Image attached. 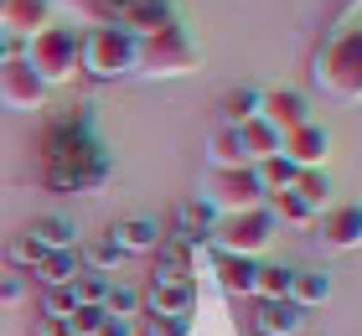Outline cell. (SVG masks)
Returning <instances> with one entry per match:
<instances>
[{"label": "cell", "instance_id": "83f0119b", "mask_svg": "<svg viewBox=\"0 0 362 336\" xmlns=\"http://www.w3.org/2000/svg\"><path fill=\"white\" fill-rule=\"evenodd\" d=\"M290 274H295L290 264H264V259H259V269H254V300H285L290 295Z\"/></svg>", "mask_w": 362, "mask_h": 336}, {"label": "cell", "instance_id": "74e56055", "mask_svg": "<svg viewBox=\"0 0 362 336\" xmlns=\"http://www.w3.org/2000/svg\"><path fill=\"white\" fill-rule=\"evenodd\" d=\"M21 290H26V274H0V306L21 300Z\"/></svg>", "mask_w": 362, "mask_h": 336}, {"label": "cell", "instance_id": "d590c367", "mask_svg": "<svg viewBox=\"0 0 362 336\" xmlns=\"http://www.w3.org/2000/svg\"><path fill=\"white\" fill-rule=\"evenodd\" d=\"M98 321H104V306H78V311L68 315V331H73V336H93Z\"/></svg>", "mask_w": 362, "mask_h": 336}, {"label": "cell", "instance_id": "60d3db41", "mask_svg": "<svg viewBox=\"0 0 362 336\" xmlns=\"http://www.w3.org/2000/svg\"><path fill=\"white\" fill-rule=\"evenodd\" d=\"M0 26H6V0H0Z\"/></svg>", "mask_w": 362, "mask_h": 336}, {"label": "cell", "instance_id": "f35d334b", "mask_svg": "<svg viewBox=\"0 0 362 336\" xmlns=\"http://www.w3.org/2000/svg\"><path fill=\"white\" fill-rule=\"evenodd\" d=\"M31 331H37V336H73L68 321H57V315H37V321H31Z\"/></svg>", "mask_w": 362, "mask_h": 336}, {"label": "cell", "instance_id": "52a82bcc", "mask_svg": "<svg viewBox=\"0 0 362 336\" xmlns=\"http://www.w3.org/2000/svg\"><path fill=\"white\" fill-rule=\"evenodd\" d=\"M197 197H202L218 217L264 207V187H259L254 166H243V171H202V187H197Z\"/></svg>", "mask_w": 362, "mask_h": 336}, {"label": "cell", "instance_id": "836d02e7", "mask_svg": "<svg viewBox=\"0 0 362 336\" xmlns=\"http://www.w3.org/2000/svg\"><path fill=\"white\" fill-rule=\"evenodd\" d=\"M109 284H114V279H104V274H78V279H73V290H78V306H104Z\"/></svg>", "mask_w": 362, "mask_h": 336}, {"label": "cell", "instance_id": "e575fe53", "mask_svg": "<svg viewBox=\"0 0 362 336\" xmlns=\"http://www.w3.org/2000/svg\"><path fill=\"white\" fill-rule=\"evenodd\" d=\"M145 336H192V315H145Z\"/></svg>", "mask_w": 362, "mask_h": 336}, {"label": "cell", "instance_id": "5b68a950", "mask_svg": "<svg viewBox=\"0 0 362 336\" xmlns=\"http://www.w3.org/2000/svg\"><path fill=\"white\" fill-rule=\"evenodd\" d=\"M78 57H83V73L98 83H119L135 78V37L119 26H88L78 31Z\"/></svg>", "mask_w": 362, "mask_h": 336}, {"label": "cell", "instance_id": "603a6c76", "mask_svg": "<svg viewBox=\"0 0 362 336\" xmlns=\"http://www.w3.org/2000/svg\"><path fill=\"white\" fill-rule=\"evenodd\" d=\"M243 166H249V156H243L238 129L218 124V134L207 140V171H243Z\"/></svg>", "mask_w": 362, "mask_h": 336}, {"label": "cell", "instance_id": "8fae6325", "mask_svg": "<svg viewBox=\"0 0 362 336\" xmlns=\"http://www.w3.org/2000/svg\"><path fill=\"white\" fill-rule=\"evenodd\" d=\"M279 156H285L295 171H326V156H332V134H326V124H300L290 134H279Z\"/></svg>", "mask_w": 362, "mask_h": 336}, {"label": "cell", "instance_id": "f546056e", "mask_svg": "<svg viewBox=\"0 0 362 336\" xmlns=\"http://www.w3.org/2000/svg\"><path fill=\"white\" fill-rule=\"evenodd\" d=\"M290 192L300 197L310 212H326V202H332V181H326V171H300Z\"/></svg>", "mask_w": 362, "mask_h": 336}, {"label": "cell", "instance_id": "d6986e66", "mask_svg": "<svg viewBox=\"0 0 362 336\" xmlns=\"http://www.w3.org/2000/svg\"><path fill=\"white\" fill-rule=\"evenodd\" d=\"M171 21H176V6H171V0H135V6L124 11L119 31H129L135 42H145V37H156V31L171 26Z\"/></svg>", "mask_w": 362, "mask_h": 336}, {"label": "cell", "instance_id": "9a60e30c", "mask_svg": "<svg viewBox=\"0 0 362 336\" xmlns=\"http://www.w3.org/2000/svg\"><path fill=\"white\" fill-rule=\"evenodd\" d=\"M104 233L124 248V254H156V248L166 243V223H156V217H145V212L124 217V223H114V228H104Z\"/></svg>", "mask_w": 362, "mask_h": 336}, {"label": "cell", "instance_id": "2e32d148", "mask_svg": "<svg viewBox=\"0 0 362 336\" xmlns=\"http://www.w3.org/2000/svg\"><path fill=\"white\" fill-rule=\"evenodd\" d=\"M31 243L42 248V254H73L78 238L83 233L73 228V217H57V212H47V217H31V228H21Z\"/></svg>", "mask_w": 362, "mask_h": 336}, {"label": "cell", "instance_id": "8992f818", "mask_svg": "<svg viewBox=\"0 0 362 336\" xmlns=\"http://www.w3.org/2000/svg\"><path fill=\"white\" fill-rule=\"evenodd\" d=\"M279 223L269 217V207H249V212H228L212 223V248L218 254H238V259H264V248L274 243Z\"/></svg>", "mask_w": 362, "mask_h": 336}, {"label": "cell", "instance_id": "8d00e7d4", "mask_svg": "<svg viewBox=\"0 0 362 336\" xmlns=\"http://www.w3.org/2000/svg\"><path fill=\"white\" fill-rule=\"evenodd\" d=\"M93 336H135V321H124V315H104Z\"/></svg>", "mask_w": 362, "mask_h": 336}, {"label": "cell", "instance_id": "277c9868", "mask_svg": "<svg viewBox=\"0 0 362 336\" xmlns=\"http://www.w3.org/2000/svg\"><path fill=\"white\" fill-rule=\"evenodd\" d=\"M192 67H202V52H197V42L187 37L181 21H171V26H160L156 37L135 42V73L140 78H187Z\"/></svg>", "mask_w": 362, "mask_h": 336}, {"label": "cell", "instance_id": "d4e9b609", "mask_svg": "<svg viewBox=\"0 0 362 336\" xmlns=\"http://www.w3.org/2000/svg\"><path fill=\"white\" fill-rule=\"evenodd\" d=\"M218 114L228 129H243L259 114V88H223L218 93Z\"/></svg>", "mask_w": 362, "mask_h": 336}, {"label": "cell", "instance_id": "1f68e13d", "mask_svg": "<svg viewBox=\"0 0 362 336\" xmlns=\"http://www.w3.org/2000/svg\"><path fill=\"white\" fill-rule=\"evenodd\" d=\"M104 315H124V321H135V315H140V290H129V284H109Z\"/></svg>", "mask_w": 362, "mask_h": 336}, {"label": "cell", "instance_id": "ac0fdd59", "mask_svg": "<svg viewBox=\"0 0 362 336\" xmlns=\"http://www.w3.org/2000/svg\"><path fill=\"white\" fill-rule=\"evenodd\" d=\"M73 254H78V264H83V274H104V279H114V269L129 259L109 233H88V238H78Z\"/></svg>", "mask_w": 362, "mask_h": 336}, {"label": "cell", "instance_id": "30bf717a", "mask_svg": "<svg viewBox=\"0 0 362 336\" xmlns=\"http://www.w3.org/2000/svg\"><path fill=\"white\" fill-rule=\"evenodd\" d=\"M254 120H264L274 134H290L310 124V98L300 88H259V114Z\"/></svg>", "mask_w": 362, "mask_h": 336}, {"label": "cell", "instance_id": "d6a6232c", "mask_svg": "<svg viewBox=\"0 0 362 336\" xmlns=\"http://www.w3.org/2000/svg\"><path fill=\"white\" fill-rule=\"evenodd\" d=\"M78 311V290L73 284H57V290H42V315H57V321H68Z\"/></svg>", "mask_w": 362, "mask_h": 336}, {"label": "cell", "instance_id": "ffe728a7", "mask_svg": "<svg viewBox=\"0 0 362 336\" xmlns=\"http://www.w3.org/2000/svg\"><path fill=\"white\" fill-rule=\"evenodd\" d=\"M212 274H218V284L228 295H249L254 300V269H259V259H238V254H218L212 248Z\"/></svg>", "mask_w": 362, "mask_h": 336}, {"label": "cell", "instance_id": "484cf974", "mask_svg": "<svg viewBox=\"0 0 362 336\" xmlns=\"http://www.w3.org/2000/svg\"><path fill=\"white\" fill-rule=\"evenodd\" d=\"M238 140H243V156H249V166H259V161L279 156V134H274L264 120H249V124L238 129Z\"/></svg>", "mask_w": 362, "mask_h": 336}, {"label": "cell", "instance_id": "44dd1931", "mask_svg": "<svg viewBox=\"0 0 362 336\" xmlns=\"http://www.w3.org/2000/svg\"><path fill=\"white\" fill-rule=\"evenodd\" d=\"M290 306L295 311H310V306H326V300H332V274H326V269H295L290 274Z\"/></svg>", "mask_w": 362, "mask_h": 336}, {"label": "cell", "instance_id": "4fadbf2b", "mask_svg": "<svg viewBox=\"0 0 362 336\" xmlns=\"http://www.w3.org/2000/svg\"><path fill=\"white\" fill-rule=\"evenodd\" d=\"M52 21H57V0H6V26L0 31H6L11 42H26Z\"/></svg>", "mask_w": 362, "mask_h": 336}, {"label": "cell", "instance_id": "7c38bea8", "mask_svg": "<svg viewBox=\"0 0 362 336\" xmlns=\"http://www.w3.org/2000/svg\"><path fill=\"white\" fill-rule=\"evenodd\" d=\"M145 315H197V284L192 279H151L140 290Z\"/></svg>", "mask_w": 362, "mask_h": 336}, {"label": "cell", "instance_id": "5bb4252c", "mask_svg": "<svg viewBox=\"0 0 362 336\" xmlns=\"http://www.w3.org/2000/svg\"><path fill=\"white\" fill-rule=\"evenodd\" d=\"M212 223H218V212H212L202 197H187V202H181V207L171 212V233H166V238L197 248V243H207V238H212Z\"/></svg>", "mask_w": 362, "mask_h": 336}, {"label": "cell", "instance_id": "ba28073f", "mask_svg": "<svg viewBox=\"0 0 362 336\" xmlns=\"http://www.w3.org/2000/svg\"><path fill=\"white\" fill-rule=\"evenodd\" d=\"M42 104H47L42 78L31 73V67H26L21 57L0 62V109H11V114H37Z\"/></svg>", "mask_w": 362, "mask_h": 336}, {"label": "cell", "instance_id": "6da1fadb", "mask_svg": "<svg viewBox=\"0 0 362 336\" xmlns=\"http://www.w3.org/2000/svg\"><path fill=\"white\" fill-rule=\"evenodd\" d=\"M109 150L98 145V134L88 129L83 114H62L42 134V176L52 192H98L109 181Z\"/></svg>", "mask_w": 362, "mask_h": 336}, {"label": "cell", "instance_id": "ab89813d", "mask_svg": "<svg viewBox=\"0 0 362 336\" xmlns=\"http://www.w3.org/2000/svg\"><path fill=\"white\" fill-rule=\"evenodd\" d=\"M11 57H21V47H16L6 31H0V62H11Z\"/></svg>", "mask_w": 362, "mask_h": 336}, {"label": "cell", "instance_id": "4dcf8cb0", "mask_svg": "<svg viewBox=\"0 0 362 336\" xmlns=\"http://www.w3.org/2000/svg\"><path fill=\"white\" fill-rule=\"evenodd\" d=\"M42 259V248L26 238V233H16V238H6V264H11V274H31V264Z\"/></svg>", "mask_w": 362, "mask_h": 336}, {"label": "cell", "instance_id": "f1b7e54d", "mask_svg": "<svg viewBox=\"0 0 362 336\" xmlns=\"http://www.w3.org/2000/svg\"><path fill=\"white\" fill-rule=\"evenodd\" d=\"M254 176H259V187H264V197H274V192H290L300 171H295L285 156H269V161H259V166H254Z\"/></svg>", "mask_w": 362, "mask_h": 336}, {"label": "cell", "instance_id": "cb8c5ba5", "mask_svg": "<svg viewBox=\"0 0 362 336\" xmlns=\"http://www.w3.org/2000/svg\"><path fill=\"white\" fill-rule=\"evenodd\" d=\"M78 274H83L78 254H42L37 264H31V274H26V279H37L42 290H57V284H73Z\"/></svg>", "mask_w": 362, "mask_h": 336}, {"label": "cell", "instance_id": "9c48e42d", "mask_svg": "<svg viewBox=\"0 0 362 336\" xmlns=\"http://www.w3.org/2000/svg\"><path fill=\"white\" fill-rule=\"evenodd\" d=\"M310 228H316V238L332 254H352V248H362V202H341V207L316 212Z\"/></svg>", "mask_w": 362, "mask_h": 336}, {"label": "cell", "instance_id": "7402d4cb", "mask_svg": "<svg viewBox=\"0 0 362 336\" xmlns=\"http://www.w3.org/2000/svg\"><path fill=\"white\" fill-rule=\"evenodd\" d=\"M57 6H68L78 26H119L135 0H57Z\"/></svg>", "mask_w": 362, "mask_h": 336}, {"label": "cell", "instance_id": "3957f363", "mask_svg": "<svg viewBox=\"0 0 362 336\" xmlns=\"http://www.w3.org/2000/svg\"><path fill=\"white\" fill-rule=\"evenodd\" d=\"M316 83L341 104H362V26H341L316 52Z\"/></svg>", "mask_w": 362, "mask_h": 336}, {"label": "cell", "instance_id": "7a4b0ae2", "mask_svg": "<svg viewBox=\"0 0 362 336\" xmlns=\"http://www.w3.org/2000/svg\"><path fill=\"white\" fill-rule=\"evenodd\" d=\"M21 62L42 78V88H68V83L83 73V57H78V31L73 26H42L37 37L21 42Z\"/></svg>", "mask_w": 362, "mask_h": 336}, {"label": "cell", "instance_id": "e0dca14e", "mask_svg": "<svg viewBox=\"0 0 362 336\" xmlns=\"http://www.w3.org/2000/svg\"><path fill=\"white\" fill-rule=\"evenodd\" d=\"M254 331L249 336H295L305 326V311H295L290 300H254Z\"/></svg>", "mask_w": 362, "mask_h": 336}, {"label": "cell", "instance_id": "4316f807", "mask_svg": "<svg viewBox=\"0 0 362 336\" xmlns=\"http://www.w3.org/2000/svg\"><path fill=\"white\" fill-rule=\"evenodd\" d=\"M264 207H269L274 223H285V228H310V223H316V212H310L295 192H274V197H264Z\"/></svg>", "mask_w": 362, "mask_h": 336}]
</instances>
